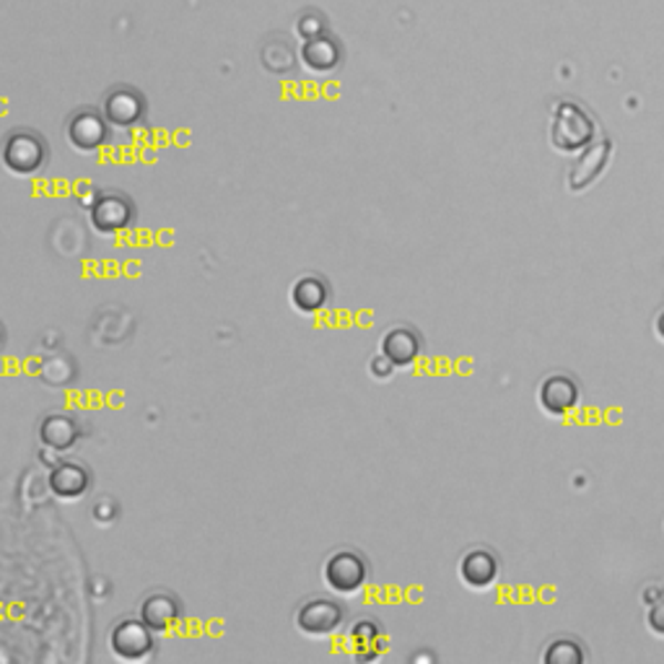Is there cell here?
<instances>
[{"mask_svg": "<svg viewBox=\"0 0 664 664\" xmlns=\"http://www.w3.org/2000/svg\"><path fill=\"white\" fill-rule=\"evenodd\" d=\"M379 350L397 366V369H406V366H413L418 358H421L423 340L416 327L395 325L385 333V338L379 343Z\"/></svg>", "mask_w": 664, "mask_h": 664, "instance_id": "obj_8", "label": "cell"}, {"mask_svg": "<svg viewBox=\"0 0 664 664\" xmlns=\"http://www.w3.org/2000/svg\"><path fill=\"white\" fill-rule=\"evenodd\" d=\"M0 343H3V327H0Z\"/></svg>", "mask_w": 664, "mask_h": 664, "instance_id": "obj_22", "label": "cell"}, {"mask_svg": "<svg viewBox=\"0 0 664 664\" xmlns=\"http://www.w3.org/2000/svg\"><path fill=\"white\" fill-rule=\"evenodd\" d=\"M343 623V607L335 600L317 597L304 602L296 613V625L307 636H330L333 631H338Z\"/></svg>", "mask_w": 664, "mask_h": 664, "instance_id": "obj_7", "label": "cell"}, {"mask_svg": "<svg viewBox=\"0 0 664 664\" xmlns=\"http://www.w3.org/2000/svg\"><path fill=\"white\" fill-rule=\"evenodd\" d=\"M91 476L81 462H60L50 472V488L60 499H79L89 491Z\"/></svg>", "mask_w": 664, "mask_h": 664, "instance_id": "obj_12", "label": "cell"}, {"mask_svg": "<svg viewBox=\"0 0 664 664\" xmlns=\"http://www.w3.org/2000/svg\"><path fill=\"white\" fill-rule=\"evenodd\" d=\"M654 333H656V338L664 343V311H660L654 319Z\"/></svg>", "mask_w": 664, "mask_h": 664, "instance_id": "obj_21", "label": "cell"}, {"mask_svg": "<svg viewBox=\"0 0 664 664\" xmlns=\"http://www.w3.org/2000/svg\"><path fill=\"white\" fill-rule=\"evenodd\" d=\"M68 141L81 151H94L106 141L104 120L94 112H79L68 125Z\"/></svg>", "mask_w": 664, "mask_h": 664, "instance_id": "obj_13", "label": "cell"}, {"mask_svg": "<svg viewBox=\"0 0 664 664\" xmlns=\"http://www.w3.org/2000/svg\"><path fill=\"white\" fill-rule=\"evenodd\" d=\"M646 625H648V631L654 633V636L664 639V594H662L660 600H654L652 605H648Z\"/></svg>", "mask_w": 664, "mask_h": 664, "instance_id": "obj_19", "label": "cell"}, {"mask_svg": "<svg viewBox=\"0 0 664 664\" xmlns=\"http://www.w3.org/2000/svg\"><path fill=\"white\" fill-rule=\"evenodd\" d=\"M501 574L499 555L491 548H470L460 559V579L470 590H488Z\"/></svg>", "mask_w": 664, "mask_h": 664, "instance_id": "obj_9", "label": "cell"}, {"mask_svg": "<svg viewBox=\"0 0 664 664\" xmlns=\"http://www.w3.org/2000/svg\"><path fill=\"white\" fill-rule=\"evenodd\" d=\"M40 437L42 445L52 449V452H65V449H71L75 441H79V423H75L71 416L63 413L48 416L42 421Z\"/></svg>", "mask_w": 664, "mask_h": 664, "instance_id": "obj_14", "label": "cell"}, {"mask_svg": "<svg viewBox=\"0 0 664 664\" xmlns=\"http://www.w3.org/2000/svg\"><path fill=\"white\" fill-rule=\"evenodd\" d=\"M545 664H584L586 648L576 636H555L548 641L543 652Z\"/></svg>", "mask_w": 664, "mask_h": 664, "instance_id": "obj_17", "label": "cell"}, {"mask_svg": "<svg viewBox=\"0 0 664 664\" xmlns=\"http://www.w3.org/2000/svg\"><path fill=\"white\" fill-rule=\"evenodd\" d=\"M610 159H613V141L607 135H600L590 149L576 154V162L571 164L566 174V187L571 193H584L607 172Z\"/></svg>", "mask_w": 664, "mask_h": 664, "instance_id": "obj_2", "label": "cell"}, {"mask_svg": "<svg viewBox=\"0 0 664 664\" xmlns=\"http://www.w3.org/2000/svg\"><path fill=\"white\" fill-rule=\"evenodd\" d=\"M600 139V125L584 104L561 99L551 110V146L559 154L576 156Z\"/></svg>", "mask_w": 664, "mask_h": 664, "instance_id": "obj_1", "label": "cell"}, {"mask_svg": "<svg viewBox=\"0 0 664 664\" xmlns=\"http://www.w3.org/2000/svg\"><path fill=\"white\" fill-rule=\"evenodd\" d=\"M395 369H397V366L392 361H389V358L385 354H377L369 361L371 377H377V379H389L395 374Z\"/></svg>", "mask_w": 664, "mask_h": 664, "instance_id": "obj_20", "label": "cell"}, {"mask_svg": "<svg viewBox=\"0 0 664 664\" xmlns=\"http://www.w3.org/2000/svg\"><path fill=\"white\" fill-rule=\"evenodd\" d=\"M323 574L333 592L356 594L366 584V579H369V566H366V559L361 553L338 551L327 559Z\"/></svg>", "mask_w": 664, "mask_h": 664, "instance_id": "obj_4", "label": "cell"}, {"mask_svg": "<svg viewBox=\"0 0 664 664\" xmlns=\"http://www.w3.org/2000/svg\"><path fill=\"white\" fill-rule=\"evenodd\" d=\"M327 299H330V288H327L325 280H319L317 276L296 280L292 288L294 307L302 311H319L327 304Z\"/></svg>", "mask_w": 664, "mask_h": 664, "instance_id": "obj_15", "label": "cell"}, {"mask_svg": "<svg viewBox=\"0 0 664 664\" xmlns=\"http://www.w3.org/2000/svg\"><path fill=\"white\" fill-rule=\"evenodd\" d=\"M110 646L122 662H141L154 652V631L141 617H125L112 629Z\"/></svg>", "mask_w": 664, "mask_h": 664, "instance_id": "obj_6", "label": "cell"}, {"mask_svg": "<svg viewBox=\"0 0 664 664\" xmlns=\"http://www.w3.org/2000/svg\"><path fill=\"white\" fill-rule=\"evenodd\" d=\"M133 203L120 193H104L91 208V224L102 234H118L133 224Z\"/></svg>", "mask_w": 664, "mask_h": 664, "instance_id": "obj_10", "label": "cell"}, {"mask_svg": "<svg viewBox=\"0 0 664 664\" xmlns=\"http://www.w3.org/2000/svg\"><path fill=\"white\" fill-rule=\"evenodd\" d=\"M538 402L548 416L566 418L574 413L579 402H582V387H579V381L571 377V374H548L538 387Z\"/></svg>", "mask_w": 664, "mask_h": 664, "instance_id": "obj_3", "label": "cell"}, {"mask_svg": "<svg viewBox=\"0 0 664 664\" xmlns=\"http://www.w3.org/2000/svg\"><path fill=\"white\" fill-rule=\"evenodd\" d=\"M141 112L143 102L133 91H118V94H110V99H106V118L114 125H133L141 118Z\"/></svg>", "mask_w": 664, "mask_h": 664, "instance_id": "obj_18", "label": "cell"}, {"mask_svg": "<svg viewBox=\"0 0 664 664\" xmlns=\"http://www.w3.org/2000/svg\"><path fill=\"white\" fill-rule=\"evenodd\" d=\"M0 156H3L6 170L27 177V174H34L37 170H42L44 159H48V151H44V143L40 135L19 130V133H13L6 139Z\"/></svg>", "mask_w": 664, "mask_h": 664, "instance_id": "obj_5", "label": "cell"}, {"mask_svg": "<svg viewBox=\"0 0 664 664\" xmlns=\"http://www.w3.org/2000/svg\"><path fill=\"white\" fill-rule=\"evenodd\" d=\"M350 644H354L358 660H377L385 648V633L377 621H358L350 631Z\"/></svg>", "mask_w": 664, "mask_h": 664, "instance_id": "obj_16", "label": "cell"}, {"mask_svg": "<svg viewBox=\"0 0 664 664\" xmlns=\"http://www.w3.org/2000/svg\"><path fill=\"white\" fill-rule=\"evenodd\" d=\"M141 621L154 633H170L182 621V605L172 592H154L143 600Z\"/></svg>", "mask_w": 664, "mask_h": 664, "instance_id": "obj_11", "label": "cell"}]
</instances>
